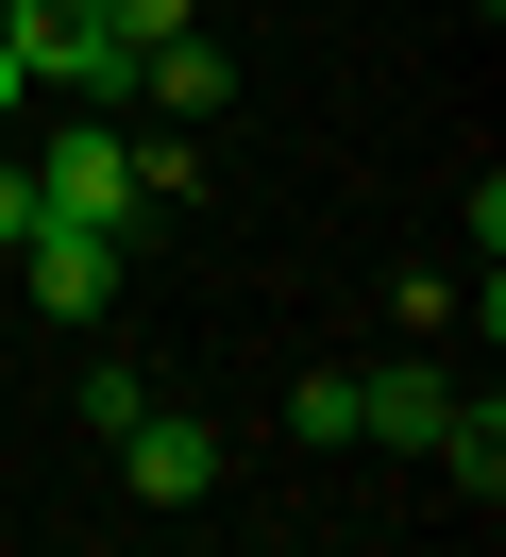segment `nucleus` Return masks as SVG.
Here are the masks:
<instances>
[{"instance_id": "f257e3e1", "label": "nucleus", "mask_w": 506, "mask_h": 557, "mask_svg": "<svg viewBox=\"0 0 506 557\" xmlns=\"http://www.w3.org/2000/svg\"><path fill=\"white\" fill-rule=\"evenodd\" d=\"M34 220H119L135 237V220H152L135 203V119H67V136L34 152Z\"/></svg>"}, {"instance_id": "f03ea898", "label": "nucleus", "mask_w": 506, "mask_h": 557, "mask_svg": "<svg viewBox=\"0 0 506 557\" xmlns=\"http://www.w3.org/2000/svg\"><path fill=\"white\" fill-rule=\"evenodd\" d=\"M17 287L51 321H101V305H119V220H34V237H17Z\"/></svg>"}, {"instance_id": "7ed1b4c3", "label": "nucleus", "mask_w": 506, "mask_h": 557, "mask_svg": "<svg viewBox=\"0 0 506 557\" xmlns=\"http://www.w3.org/2000/svg\"><path fill=\"white\" fill-rule=\"evenodd\" d=\"M119 473H135V507H202V490H220V440H202L186 406H135L119 422Z\"/></svg>"}, {"instance_id": "20e7f679", "label": "nucleus", "mask_w": 506, "mask_h": 557, "mask_svg": "<svg viewBox=\"0 0 506 557\" xmlns=\"http://www.w3.org/2000/svg\"><path fill=\"white\" fill-rule=\"evenodd\" d=\"M337 406H355V440H388V456H422L439 422H456V388H439L422 355H388V372H337Z\"/></svg>"}, {"instance_id": "39448f33", "label": "nucleus", "mask_w": 506, "mask_h": 557, "mask_svg": "<svg viewBox=\"0 0 506 557\" xmlns=\"http://www.w3.org/2000/svg\"><path fill=\"white\" fill-rule=\"evenodd\" d=\"M220 102H236V69H220V51H202V35H152L119 119H220Z\"/></svg>"}, {"instance_id": "423d86ee", "label": "nucleus", "mask_w": 506, "mask_h": 557, "mask_svg": "<svg viewBox=\"0 0 506 557\" xmlns=\"http://www.w3.org/2000/svg\"><path fill=\"white\" fill-rule=\"evenodd\" d=\"M67 406H85V440H119V422H135V406H152V372H135V355H101V372H85V388H67Z\"/></svg>"}, {"instance_id": "0eeeda50", "label": "nucleus", "mask_w": 506, "mask_h": 557, "mask_svg": "<svg viewBox=\"0 0 506 557\" xmlns=\"http://www.w3.org/2000/svg\"><path fill=\"white\" fill-rule=\"evenodd\" d=\"M101 17H119V35H135V51H152V35H186L202 0H101Z\"/></svg>"}, {"instance_id": "6e6552de", "label": "nucleus", "mask_w": 506, "mask_h": 557, "mask_svg": "<svg viewBox=\"0 0 506 557\" xmlns=\"http://www.w3.org/2000/svg\"><path fill=\"white\" fill-rule=\"evenodd\" d=\"M17 237H34V170H0V271H17Z\"/></svg>"}, {"instance_id": "1a4fd4ad", "label": "nucleus", "mask_w": 506, "mask_h": 557, "mask_svg": "<svg viewBox=\"0 0 506 557\" xmlns=\"http://www.w3.org/2000/svg\"><path fill=\"white\" fill-rule=\"evenodd\" d=\"M17 119H34V69H17V51H0V136H17Z\"/></svg>"}]
</instances>
